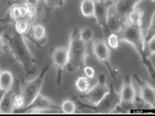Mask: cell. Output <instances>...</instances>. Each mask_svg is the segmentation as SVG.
<instances>
[{
  "label": "cell",
  "instance_id": "cell-18",
  "mask_svg": "<svg viewBox=\"0 0 155 116\" xmlns=\"http://www.w3.org/2000/svg\"><path fill=\"white\" fill-rule=\"evenodd\" d=\"M76 88H77V90H79L81 93L86 94L89 90V89L91 88L90 82H89V80L87 77H80L77 78V80L76 81Z\"/></svg>",
  "mask_w": 155,
  "mask_h": 116
},
{
  "label": "cell",
  "instance_id": "cell-17",
  "mask_svg": "<svg viewBox=\"0 0 155 116\" xmlns=\"http://www.w3.org/2000/svg\"><path fill=\"white\" fill-rule=\"evenodd\" d=\"M81 11L84 16H94V12H95V1L94 0H83L81 4Z\"/></svg>",
  "mask_w": 155,
  "mask_h": 116
},
{
  "label": "cell",
  "instance_id": "cell-14",
  "mask_svg": "<svg viewBox=\"0 0 155 116\" xmlns=\"http://www.w3.org/2000/svg\"><path fill=\"white\" fill-rule=\"evenodd\" d=\"M109 12V7H107L104 2H95V12L94 16L97 21L101 24H105L107 18V14Z\"/></svg>",
  "mask_w": 155,
  "mask_h": 116
},
{
  "label": "cell",
  "instance_id": "cell-1",
  "mask_svg": "<svg viewBox=\"0 0 155 116\" xmlns=\"http://www.w3.org/2000/svg\"><path fill=\"white\" fill-rule=\"evenodd\" d=\"M68 49L69 55L68 65H72L76 69H80L85 65L87 46L85 42L80 37L79 32L72 34L70 38L69 47Z\"/></svg>",
  "mask_w": 155,
  "mask_h": 116
},
{
  "label": "cell",
  "instance_id": "cell-26",
  "mask_svg": "<svg viewBox=\"0 0 155 116\" xmlns=\"http://www.w3.org/2000/svg\"><path fill=\"white\" fill-rule=\"evenodd\" d=\"M84 72L85 73L86 77L88 79H92L95 76V70L94 69L90 66H84Z\"/></svg>",
  "mask_w": 155,
  "mask_h": 116
},
{
  "label": "cell",
  "instance_id": "cell-5",
  "mask_svg": "<svg viewBox=\"0 0 155 116\" xmlns=\"http://www.w3.org/2000/svg\"><path fill=\"white\" fill-rule=\"evenodd\" d=\"M120 104V94L116 93V91L114 90V86L111 85L109 91L106 94V95L100 101L97 106H95V110L97 113L106 114L114 111Z\"/></svg>",
  "mask_w": 155,
  "mask_h": 116
},
{
  "label": "cell",
  "instance_id": "cell-24",
  "mask_svg": "<svg viewBox=\"0 0 155 116\" xmlns=\"http://www.w3.org/2000/svg\"><path fill=\"white\" fill-rule=\"evenodd\" d=\"M119 36L116 33H112L108 37V44L112 49H117L119 46Z\"/></svg>",
  "mask_w": 155,
  "mask_h": 116
},
{
  "label": "cell",
  "instance_id": "cell-9",
  "mask_svg": "<svg viewBox=\"0 0 155 116\" xmlns=\"http://www.w3.org/2000/svg\"><path fill=\"white\" fill-rule=\"evenodd\" d=\"M93 53L96 57L103 63L109 61L110 51L105 42L102 39H97L93 44Z\"/></svg>",
  "mask_w": 155,
  "mask_h": 116
},
{
  "label": "cell",
  "instance_id": "cell-16",
  "mask_svg": "<svg viewBox=\"0 0 155 116\" xmlns=\"http://www.w3.org/2000/svg\"><path fill=\"white\" fill-rule=\"evenodd\" d=\"M14 82L13 74L10 71L5 70L0 73V88L5 90H9Z\"/></svg>",
  "mask_w": 155,
  "mask_h": 116
},
{
  "label": "cell",
  "instance_id": "cell-13",
  "mask_svg": "<svg viewBox=\"0 0 155 116\" xmlns=\"http://www.w3.org/2000/svg\"><path fill=\"white\" fill-rule=\"evenodd\" d=\"M120 19H118L117 17L115 15L113 12H110L109 8V12L107 14L106 22H105V25L109 28L110 31H112L114 33L120 32V30L122 29V26L120 24Z\"/></svg>",
  "mask_w": 155,
  "mask_h": 116
},
{
  "label": "cell",
  "instance_id": "cell-12",
  "mask_svg": "<svg viewBox=\"0 0 155 116\" xmlns=\"http://www.w3.org/2000/svg\"><path fill=\"white\" fill-rule=\"evenodd\" d=\"M15 93L12 89L7 90L2 101L0 102V113L2 114H11L14 111L13 107V98Z\"/></svg>",
  "mask_w": 155,
  "mask_h": 116
},
{
  "label": "cell",
  "instance_id": "cell-31",
  "mask_svg": "<svg viewBox=\"0 0 155 116\" xmlns=\"http://www.w3.org/2000/svg\"><path fill=\"white\" fill-rule=\"evenodd\" d=\"M150 1H151V2H154V0H150Z\"/></svg>",
  "mask_w": 155,
  "mask_h": 116
},
{
  "label": "cell",
  "instance_id": "cell-7",
  "mask_svg": "<svg viewBox=\"0 0 155 116\" xmlns=\"http://www.w3.org/2000/svg\"><path fill=\"white\" fill-rule=\"evenodd\" d=\"M14 53L16 56L17 59L21 62V64L25 67V69L29 70L31 66L34 65L33 64V56L31 54L29 49L27 47V44L24 43L23 38L19 39V44L18 46L15 47Z\"/></svg>",
  "mask_w": 155,
  "mask_h": 116
},
{
  "label": "cell",
  "instance_id": "cell-30",
  "mask_svg": "<svg viewBox=\"0 0 155 116\" xmlns=\"http://www.w3.org/2000/svg\"><path fill=\"white\" fill-rule=\"evenodd\" d=\"M2 47H3V42H2V39L0 36V52L2 51Z\"/></svg>",
  "mask_w": 155,
  "mask_h": 116
},
{
  "label": "cell",
  "instance_id": "cell-22",
  "mask_svg": "<svg viewBox=\"0 0 155 116\" xmlns=\"http://www.w3.org/2000/svg\"><path fill=\"white\" fill-rule=\"evenodd\" d=\"M79 35L80 37L83 39L84 41L87 43V42L90 41L91 39L93 38V32L91 28L85 27V28H82L80 32H79Z\"/></svg>",
  "mask_w": 155,
  "mask_h": 116
},
{
  "label": "cell",
  "instance_id": "cell-28",
  "mask_svg": "<svg viewBox=\"0 0 155 116\" xmlns=\"http://www.w3.org/2000/svg\"><path fill=\"white\" fill-rule=\"evenodd\" d=\"M38 3H39V0H25V4L29 6V7H34L36 8Z\"/></svg>",
  "mask_w": 155,
  "mask_h": 116
},
{
  "label": "cell",
  "instance_id": "cell-6",
  "mask_svg": "<svg viewBox=\"0 0 155 116\" xmlns=\"http://www.w3.org/2000/svg\"><path fill=\"white\" fill-rule=\"evenodd\" d=\"M142 0H117L114 6V12L115 15L120 20L126 19L129 15L134 8Z\"/></svg>",
  "mask_w": 155,
  "mask_h": 116
},
{
  "label": "cell",
  "instance_id": "cell-23",
  "mask_svg": "<svg viewBox=\"0 0 155 116\" xmlns=\"http://www.w3.org/2000/svg\"><path fill=\"white\" fill-rule=\"evenodd\" d=\"M13 107L14 109H22L25 107V99L21 94H15L13 98Z\"/></svg>",
  "mask_w": 155,
  "mask_h": 116
},
{
  "label": "cell",
  "instance_id": "cell-19",
  "mask_svg": "<svg viewBox=\"0 0 155 116\" xmlns=\"http://www.w3.org/2000/svg\"><path fill=\"white\" fill-rule=\"evenodd\" d=\"M30 28V23L28 19L23 18V19H19L16 20L15 23V30L19 35H23L28 32V29Z\"/></svg>",
  "mask_w": 155,
  "mask_h": 116
},
{
  "label": "cell",
  "instance_id": "cell-27",
  "mask_svg": "<svg viewBox=\"0 0 155 116\" xmlns=\"http://www.w3.org/2000/svg\"><path fill=\"white\" fill-rule=\"evenodd\" d=\"M147 48L151 55L154 54V35H153L147 42Z\"/></svg>",
  "mask_w": 155,
  "mask_h": 116
},
{
  "label": "cell",
  "instance_id": "cell-29",
  "mask_svg": "<svg viewBox=\"0 0 155 116\" xmlns=\"http://www.w3.org/2000/svg\"><path fill=\"white\" fill-rule=\"evenodd\" d=\"M6 92H7V90H2V89L0 88V102L2 101V97H3V96H4Z\"/></svg>",
  "mask_w": 155,
  "mask_h": 116
},
{
  "label": "cell",
  "instance_id": "cell-2",
  "mask_svg": "<svg viewBox=\"0 0 155 116\" xmlns=\"http://www.w3.org/2000/svg\"><path fill=\"white\" fill-rule=\"evenodd\" d=\"M120 33L121 41L131 44L139 53H143L146 44L141 27H137L128 23L125 27L122 28Z\"/></svg>",
  "mask_w": 155,
  "mask_h": 116
},
{
  "label": "cell",
  "instance_id": "cell-25",
  "mask_svg": "<svg viewBox=\"0 0 155 116\" xmlns=\"http://www.w3.org/2000/svg\"><path fill=\"white\" fill-rule=\"evenodd\" d=\"M10 15L12 17V19L14 20H18L20 19L19 15V5H14L11 7L10 9Z\"/></svg>",
  "mask_w": 155,
  "mask_h": 116
},
{
  "label": "cell",
  "instance_id": "cell-32",
  "mask_svg": "<svg viewBox=\"0 0 155 116\" xmlns=\"http://www.w3.org/2000/svg\"><path fill=\"white\" fill-rule=\"evenodd\" d=\"M0 73H1V71H0Z\"/></svg>",
  "mask_w": 155,
  "mask_h": 116
},
{
  "label": "cell",
  "instance_id": "cell-21",
  "mask_svg": "<svg viewBox=\"0 0 155 116\" xmlns=\"http://www.w3.org/2000/svg\"><path fill=\"white\" fill-rule=\"evenodd\" d=\"M33 37L35 38L36 40H40L44 39L46 35V29L44 26L41 24H36L33 27Z\"/></svg>",
  "mask_w": 155,
  "mask_h": 116
},
{
  "label": "cell",
  "instance_id": "cell-20",
  "mask_svg": "<svg viewBox=\"0 0 155 116\" xmlns=\"http://www.w3.org/2000/svg\"><path fill=\"white\" fill-rule=\"evenodd\" d=\"M61 110H62V111L64 114H73L76 111V104H75L74 102H72V100H65V101L62 102Z\"/></svg>",
  "mask_w": 155,
  "mask_h": 116
},
{
  "label": "cell",
  "instance_id": "cell-15",
  "mask_svg": "<svg viewBox=\"0 0 155 116\" xmlns=\"http://www.w3.org/2000/svg\"><path fill=\"white\" fill-rule=\"evenodd\" d=\"M143 11L135 7L129 13L126 19L128 20V23H130L131 25L141 27L142 21H143Z\"/></svg>",
  "mask_w": 155,
  "mask_h": 116
},
{
  "label": "cell",
  "instance_id": "cell-8",
  "mask_svg": "<svg viewBox=\"0 0 155 116\" xmlns=\"http://www.w3.org/2000/svg\"><path fill=\"white\" fill-rule=\"evenodd\" d=\"M136 97L134 87L133 86L132 80L130 77H126L124 80L122 89L120 93V104H132L134 103Z\"/></svg>",
  "mask_w": 155,
  "mask_h": 116
},
{
  "label": "cell",
  "instance_id": "cell-11",
  "mask_svg": "<svg viewBox=\"0 0 155 116\" xmlns=\"http://www.w3.org/2000/svg\"><path fill=\"white\" fill-rule=\"evenodd\" d=\"M52 61L56 67L63 68L68 65L69 55L68 48L60 47L54 50L52 53Z\"/></svg>",
  "mask_w": 155,
  "mask_h": 116
},
{
  "label": "cell",
  "instance_id": "cell-10",
  "mask_svg": "<svg viewBox=\"0 0 155 116\" xmlns=\"http://www.w3.org/2000/svg\"><path fill=\"white\" fill-rule=\"evenodd\" d=\"M139 86H140L141 99L143 100L146 104H148L152 108H153L155 102L154 89L150 84L143 81H139Z\"/></svg>",
  "mask_w": 155,
  "mask_h": 116
},
{
  "label": "cell",
  "instance_id": "cell-3",
  "mask_svg": "<svg viewBox=\"0 0 155 116\" xmlns=\"http://www.w3.org/2000/svg\"><path fill=\"white\" fill-rule=\"evenodd\" d=\"M48 69V66L46 68H44V70L42 71L39 77L34 79L33 81L27 82L23 86L22 95L23 96L24 99H25V107H24V108L30 107L31 105L32 104V102L35 101L36 97L39 94L40 90H41L42 86H43V82H44V75L46 74Z\"/></svg>",
  "mask_w": 155,
  "mask_h": 116
},
{
  "label": "cell",
  "instance_id": "cell-4",
  "mask_svg": "<svg viewBox=\"0 0 155 116\" xmlns=\"http://www.w3.org/2000/svg\"><path fill=\"white\" fill-rule=\"evenodd\" d=\"M109 91V88L106 84V79L104 74H101L98 78V82L95 86L89 89L84 96V99L92 106H97L100 101L106 95Z\"/></svg>",
  "mask_w": 155,
  "mask_h": 116
}]
</instances>
